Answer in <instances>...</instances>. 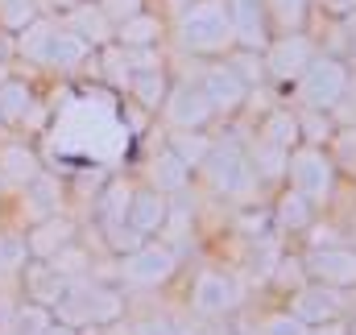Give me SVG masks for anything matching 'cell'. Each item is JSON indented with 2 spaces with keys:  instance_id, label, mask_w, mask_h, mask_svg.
I'll use <instances>...</instances> for the list:
<instances>
[{
  "instance_id": "44dd1931",
  "label": "cell",
  "mask_w": 356,
  "mask_h": 335,
  "mask_svg": "<svg viewBox=\"0 0 356 335\" xmlns=\"http://www.w3.org/2000/svg\"><path fill=\"white\" fill-rule=\"evenodd\" d=\"M29 104H33V95H29L25 83H17V79H4L0 83V120H25L29 116Z\"/></svg>"
},
{
  "instance_id": "9c48e42d",
  "label": "cell",
  "mask_w": 356,
  "mask_h": 335,
  "mask_svg": "<svg viewBox=\"0 0 356 335\" xmlns=\"http://www.w3.org/2000/svg\"><path fill=\"white\" fill-rule=\"evenodd\" d=\"M178 256L175 249H162V245H141V249H133L124 256V281H133V286H158V281H166L170 273H175Z\"/></svg>"
},
{
  "instance_id": "f35d334b",
  "label": "cell",
  "mask_w": 356,
  "mask_h": 335,
  "mask_svg": "<svg viewBox=\"0 0 356 335\" xmlns=\"http://www.w3.org/2000/svg\"><path fill=\"white\" fill-rule=\"evenodd\" d=\"M319 335H348V332H344V327H336V323H327V327H323Z\"/></svg>"
},
{
  "instance_id": "6da1fadb",
  "label": "cell",
  "mask_w": 356,
  "mask_h": 335,
  "mask_svg": "<svg viewBox=\"0 0 356 335\" xmlns=\"http://www.w3.org/2000/svg\"><path fill=\"white\" fill-rule=\"evenodd\" d=\"M129 137H133V129L120 120L116 99L104 91H91V95L63 104V112L46 137V149L58 166H91V162L112 166L129 149Z\"/></svg>"
},
{
  "instance_id": "4316f807",
  "label": "cell",
  "mask_w": 356,
  "mask_h": 335,
  "mask_svg": "<svg viewBox=\"0 0 356 335\" xmlns=\"http://www.w3.org/2000/svg\"><path fill=\"white\" fill-rule=\"evenodd\" d=\"M129 87H133V95H137L145 108H158V104H162V91H166L162 71H133V75H129Z\"/></svg>"
},
{
  "instance_id": "5bb4252c",
  "label": "cell",
  "mask_w": 356,
  "mask_h": 335,
  "mask_svg": "<svg viewBox=\"0 0 356 335\" xmlns=\"http://www.w3.org/2000/svg\"><path fill=\"white\" fill-rule=\"evenodd\" d=\"M307 269L323 286H356V252L353 249H315L307 256Z\"/></svg>"
},
{
  "instance_id": "f546056e",
  "label": "cell",
  "mask_w": 356,
  "mask_h": 335,
  "mask_svg": "<svg viewBox=\"0 0 356 335\" xmlns=\"http://www.w3.org/2000/svg\"><path fill=\"white\" fill-rule=\"evenodd\" d=\"M286 158H290V149L273 145L269 137H261V141H257V149H253V166H261V170H266V178L282 174V170H286Z\"/></svg>"
},
{
  "instance_id": "4fadbf2b",
  "label": "cell",
  "mask_w": 356,
  "mask_h": 335,
  "mask_svg": "<svg viewBox=\"0 0 356 335\" xmlns=\"http://www.w3.org/2000/svg\"><path fill=\"white\" fill-rule=\"evenodd\" d=\"M203 95H207L211 108L232 112V108L245 104V95H249V79H245L241 71H232V67H211V71L203 75Z\"/></svg>"
},
{
  "instance_id": "cb8c5ba5",
  "label": "cell",
  "mask_w": 356,
  "mask_h": 335,
  "mask_svg": "<svg viewBox=\"0 0 356 335\" xmlns=\"http://www.w3.org/2000/svg\"><path fill=\"white\" fill-rule=\"evenodd\" d=\"M29 211L38 215V220H50L54 215V203H58V186L46 178V174H38V178H29Z\"/></svg>"
},
{
  "instance_id": "d6a6232c",
  "label": "cell",
  "mask_w": 356,
  "mask_h": 335,
  "mask_svg": "<svg viewBox=\"0 0 356 335\" xmlns=\"http://www.w3.org/2000/svg\"><path fill=\"white\" fill-rule=\"evenodd\" d=\"M261 335H311V332H307V323L290 311V315H269Z\"/></svg>"
},
{
  "instance_id": "ab89813d",
  "label": "cell",
  "mask_w": 356,
  "mask_h": 335,
  "mask_svg": "<svg viewBox=\"0 0 356 335\" xmlns=\"http://www.w3.org/2000/svg\"><path fill=\"white\" fill-rule=\"evenodd\" d=\"M353 50H356V13H353Z\"/></svg>"
},
{
  "instance_id": "277c9868",
  "label": "cell",
  "mask_w": 356,
  "mask_h": 335,
  "mask_svg": "<svg viewBox=\"0 0 356 335\" xmlns=\"http://www.w3.org/2000/svg\"><path fill=\"white\" fill-rule=\"evenodd\" d=\"M63 323H112L120 315V298L104 286H88V281H67L63 298L54 302Z\"/></svg>"
},
{
  "instance_id": "5b68a950",
  "label": "cell",
  "mask_w": 356,
  "mask_h": 335,
  "mask_svg": "<svg viewBox=\"0 0 356 335\" xmlns=\"http://www.w3.org/2000/svg\"><path fill=\"white\" fill-rule=\"evenodd\" d=\"M348 91V71L340 58H311L307 71L298 75V99L311 108V112H327L344 99Z\"/></svg>"
},
{
  "instance_id": "3957f363",
  "label": "cell",
  "mask_w": 356,
  "mask_h": 335,
  "mask_svg": "<svg viewBox=\"0 0 356 335\" xmlns=\"http://www.w3.org/2000/svg\"><path fill=\"white\" fill-rule=\"evenodd\" d=\"M178 42L195 54H216L232 46V21L224 0H199L178 17Z\"/></svg>"
},
{
  "instance_id": "60d3db41",
  "label": "cell",
  "mask_w": 356,
  "mask_h": 335,
  "mask_svg": "<svg viewBox=\"0 0 356 335\" xmlns=\"http://www.w3.org/2000/svg\"><path fill=\"white\" fill-rule=\"evenodd\" d=\"M353 335H356V332H353Z\"/></svg>"
},
{
  "instance_id": "e0dca14e",
  "label": "cell",
  "mask_w": 356,
  "mask_h": 335,
  "mask_svg": "<svg viewBox=\"0 0 356 335\" xmlns=\"http://www.w3.org/2000/svg\"><path fill=\"white\" fill-rule=\"evenodd\" d=\"M71 232H75V228H71L63 215H50V220H42V224L33 228V236H29L25 245H29V252H33V256L50 261L58 249H67V245H71Z\"/></svg>"
},
{
  "instance_id": "8d00e7d4",
  "label": "cell",
  "mask_w": 356,
  "mask_h": 335,
  "mask_svg": "<svg viewBox=\"0 0 356 335\" xmlns=\"http://www.w3.org/2000/svg\"><path fill=\"white\" fill-rule=\"evenodd\" d=\"M319 4H323L332 17H353L356 13V0H319Z\"/></svg>"
},
{
  "instance_id": "d6986e66",
  "label": "cell",
  "mask_w": 356,
  "mask_h": 335,
  "mask_svg": "<svg viewBox=\"0 0 356 335\" xmlns=\"http://www.w3.org/2000/svg\"><path fill=\"white\" fill-rule=\"evenodd\" d=\"M67 29H75L88 46L91 42H108V17H104V8H95V4H79V8L71 13Z\"/></svg>"
},
{
  "instance_id": "52a82bcc",
  "label": "cell",
  "mask_w": 356,
  "mask_h": 335,
  "mask_svg": "<svg viewBox=\"0 0 356 335\" xmlns=\"http://www.w3.org/2000/svg\"><path fill=\"white\" fill-rule=\"evenodd\" d=\"M286 174H290L294 190L307 195V199H327L332 195V162L319 149H294L286 158Z\"/></svg>"
},
{
  "instance_id": "4dcf8cb0",
  "label": "cell",
  "mask_w": 356,
  "mask_h": 335,
  "mask_svg": "<svg viewBox=\"0 0 356 335\" xmlns=\"http://www.w3.org/2000/svg\"><path fill=\"white\" fill-rule=\"evenodd\" d=\"M170 149H175L186 166H195V162H207V154H211L207 137H195V133H182V137H175V141H170Z\"/></svg>"
},
{
  "instance_id": "30bf717a",
  "label": "cell",
  "mask_w": 356,
  "mask_h": 335,
  "mask_svg": "<svg viewBox=\"0 0 356 335\" xmlns=\"http://www.w3.org/2000/svg\"><path fill=\"white\" fill-rule=\"evenodd\" d=\"M236 302H241V286H236L232 277H224V273H216V269H207V273L195 277L191 307H195L199 315H228Z\"/></svg>"
},
{
  "instance_id": "8fae6325",
  "label": "cell",
  "mask_w": 356,
  "mask_h": 335,
  "mask_svg": "<svg viewBox=\"0 0 356 335\" xmlns=\"http://www.w3.org/2000/svg\"><path fill=\"white\" fill-rule=\"evenodd\" d=\"M311 58L315 54H311V42L302 33H286V38H277V42L266 46V71L273 79H298Z\"/></svg>"
},
{
  "instance_id": "484cf974",
  "label": "cell",
  "mask_w": 356,
  "mask_h": 335,
  "mask_svg": "<svg viewBox=\"0 0 356 335\" xmlns=\"http://www.w3.org/2000/svg\"><path fill=\"white\" fill-rule=\"evenodd\" d=\"M277 224H282V228H307V224H311V199L298 195V190H290V195L277 203Z\"/></svg>"
},
{
  "instance_id": "e575fe53",
  "label": "cell",
  "mask_w": 356,
  "mask_h": 335,
  "mask_svg": "<svg viewBox=\"0 0 356 335\" xmlns=\"http://www.w3.org/2000/svg\"><path fill=\"white\" fill-rule=\"evenodd\" d=\"M99 8H104L108 21H129V17L141 13V0H99Z\"/></svg>"
},
{
  "instance_id": "83f0119b",
  "label": "cell",
  "mask_w": 356,
  "mask_h": 335,
  "mask_svg": "<svg viewBox=\"0 0 356 335\" xmlns=\"http://www.w3.org/2000/svg\"><path fill=\"white\" fill-rule=\"evenodd\" d=\"M298 129H302V124H298L290 112H273V116L266 120V133H261V137H269V141H273V145H282V149H294Z\"/></svg>"
},
{
  "instance_id": "ffe728a7",
  "label": "cell",
  "mask_w": 356,
  "mask_h": 335,
  "mask_svg": "<svg viewBox=\"0 0 356 335\" xmlns=\"http://www.w3.org/2000/svg\"><path fill=\"white\" fill-rule=\"evenodd\" d=\"M186 170L191 166L178 158L175 149H162V154L154 158V182L162 186V195H166V190H182V186H186Z\"/></svg>"
},
{
  "instance_id": "ac0fdd59",
  "label": "cell",
  "mask_w": 356,
  "mask_h": 335,
  "mask_svg": "<svg viewBox=\"0 0 356 335\" xmlns=\"http://www.w3.org/2000/svg\"><path fill=\"white\" fill-rule=\"evenodd\" d=\"M63 290H67V277H63L58 269H50V265H33V269H29V298H33V302L54 307V302L63 298Z\"/></svg>"
},
{
  "instance_id": "836d02e7",
  "label": "cell",
  "mask_w": 356,
  "mask_h": 335,
  "mask_svg": "<svg viewBox=\"0 0 356 335\" xmlns=\"http://www.w3.org/2000/svg\"><path fill=\"white\" fill-rule=\"evenodd\" d=\"M266 4L277 13V21L286 25V33H298V25H302V0H266Z\"/></svg>"
},
{
  "instance_id": "2e32d148",
  "label": "cell",
  "mask_w": 356,
  "mask_h": 335,
  "mask_svg": "<svg viewBox=\"0 0 356 335\" xmlns=\"http://www.w3.org/2000/svg\"><path fill=\"white\" fill-rule=\"evenodd\" d=\"M129 228L133 232H158L162 224H166V203H162V195L158 190H137L133 199H129Z\"/></svg>"
},
{
  "instance_id": "ba28073f",
  "label": "cell",
  "mask_w": 356,
  "mask_h": 335,
  "mask_svg": "<svg viewBox=\"0 0 356 335\" xmlns=\"http://www.w3.org/2000/svg\"><path fill=\"white\" fill-rule=\"evenodd\" d=\"M224 4H228V21H232V42H241L249 50H266L269 46L266 0H224Z\"/></svg>"
},
{
  "instance_id": "d4e9b609",
  "label": "cell",
  "mask_w": 356,
  "mask_h": 335,
  "mask_svg": "<svg viewBox=\"0 0 356 335\" xmlns=\"http://www.w3.org/2000/svg\"><path fill=\"white\" fill-rule=\"evenodd\" d=\"M158 38V21L154 17H129V21H120V42L129 46V50H141V46H149Z\"/></svg>"
},
{
  "instance_id": "9a60e30c",
  "label": "cell",
  "mask_w": 356,
  "mask_h": 335,
  "mask_svg": "<svg viewBox=\"0 0 356 335\" xmlns=\"http://www.w3.org/2000/svg\"><path fill=\"white\" fill-rule=\"evenodd\" d=\"M336 311H340L336 286H323V281H319V286H307V290L294 294V315H298L302 323H332Z\"/></svg>"
},
{
  "instance_id": "f1b7e54d",
  "label": "cell",
  "mask_w": 356,
  "mask_h": 335,
  "mask_svg": "<svg viewBox=\"0 0 356 335\" xmlns=\"http://www.w3.org/2000/svg\"><path fill=\"white\" fill-rule=\"evenodd\" d=\"M38 21V4L33 0H0V25L8 29H25Z\"/></svg>"
},
{
  "instance_id": "603a6c76",
  "label": "cell",
  "mask_w": 356,
  "mask_h": 335,
  "mask_svg": "<svg viewBox=\"0 0 356 335\" xmlns=\"http://www.w3.org/2000/svg\"><path fill=\"white\" fill-rule=\"evenodd\" d=\"M0 170H4V178H13V182H29V178H38V158H33L29 149H21V145H8V149L0 154Z\"/></svg>"
},
{
  "instance_id": "74e56055",
  "label": "cell",
  "mask_w": 356,
  "mask_h": 335,
  "mask_svg": "<svg viewBox=\"0 0 356 335\" xmlns=\"http://www.w3.org/2000/svg\"><path fill=\"white\" fill-rule=\"evenodd\" d=\"M42 335H75V327H71V323H46Z\"/></svg>"
},
{
  "instance_id": "d590c367",
  "label": "cell",
  "mask_w": 356,
  "mask_h": 335,
  "mask_svg": "<svg viewBox=\"0 0 356 335\" xmlns=\"http://www.w3.org/2000/svg\"><path fill=\"white\" fill-rule=\"evenodd\" d=\"M137 335H178V327L166 323V319H145V323L137 327Z\"/></svg>"
},
{
  "instance_id": "7402d4cb",
  "label": "cell",
  "mask_w": 356,
  "mask_h": 335,
  "mask_svg": "<svg viewBox=\"0 0 356 335\" xmlns=\"http://www.w3.org/2000/svg\"><path fill=\"white\" fill-rule=\"evenodd\" d=\"M129 186L124 182H112L108 190H104V199H99V215H104V228H120V224H129L124 215H129Z\"/></svg>"
},
{
  "instance_id": "1f68e13d",
  "label": "cell",
  "mask_w": 356,
  "mask_h": 335,
  "mask_svg": "<svg viewBox=\"0 0 356 335\" xmlns=\"http://www.w3.org/2000/svg\"><path fill=\"white\" fill-rule=\"evenodd\" d=\"M25 256H29V245H25L21 236H8V232H0V273H8V269H21V265H25Z\"/></svg>"
},
{
  "instance_id": "8992f818",
  "label": "cell",
  "mask_w": 356,
  "mask_h": 335,
  "mask_svg": "<svg viewBox=\"0 0 356 335\" xmlns=\"http://www.w3.org/2000/svg\"><path fill=\"white\" fill-rule=\"evenodd\" d=\"M207 178L220 195H249L257 174H253V162L245 158L241 145L224 141V145H211V154H207Z\"/></svg>"
},
{
  "instance_id": "7a4b0ae2",
  "label": "cell",
  "mask_w": 356,
  "mask_h": 335,
  "mask_svg": "<svg viewBox=\"0 0 356 335\" xmlns=\"http://www.w3.org/2000/svg\"><path fill=\"white\" fill-rule=\"evenodd\" d=\"M17 46H21L25 58L42 63V67H50V71H71V67H79L91 54V46L75 33V29L54 25V21H33V25H25Z\"/></svg>"
},
{
  "instance_id": "7c38bea8",
  "label": "cell",
  "mask_w": 356,
  "mask_h": 335,
  "mask_svg": "<svg viewBox=\"0 0 356 335\" xmlns=\"http://www.w3.org/2000/svg\"><path fill=\"white\" fill-rule=\"evenodd\" d=\"M216 108L207 104V95H203V87H191L182 83L170 91V99H166V120L175 124V129H203L207 124V116H211Z\"/></svg>"
}]
</instances>
